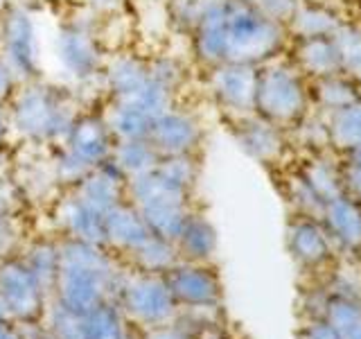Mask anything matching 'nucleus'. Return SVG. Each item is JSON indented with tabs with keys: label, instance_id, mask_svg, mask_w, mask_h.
<instances>
[{
	"label": "nucleus",
	"instance_id": "38",
	"mask_svg": "<svg viewBox=\"0 0 361 339\" xmlns=\"http://www.w3.org/2000/svg\"><path fill=\"white\" fill-rule=\"evenodd\" d=\"M18 237V218H0V260H5L16 251Z\"/></svg>",
	"mask_w": 361,
	"mask_h": 339
},
{
	"label": "nucleus",
	"instance_id": "11",
	"mask_svg": "<svg viewBox=\"0 0 361 339\" xmlns=\"http://www.w3.org/2000/svg\"><path fill=\"white\" fill-rule=\"evenodd\" d=\"M45 297L48 294L41 290L27 265L23 263L20 254H11L0 260V299L11 321L37 323L48 308Z\"/></svg>",
	"mask_w": 361,
	"mask_h": 339
},
{
	"label": "nucleus",
	"instance_id": "8",
	"mask_svg": "<svg viewBox=\"0 0 361 339\" xmlns=\"http://www.w3.org/2000/svg\"><path fill=\"white\" fill-rule=\"evenodd\" d=\"M0 59L16 75L18 82L43 77V43L37 20V5L11 0L0 14Z\"/></svg>",
	"mask_w": 361,
	"mask_h": 339
},
{
	"label": "nucleus",
	"instance_id": "49",
	"mask_svg": "<svg viewBox=\"0 0 361 339\" xmlns=\"http://www.w3.org/2000/svg\"><path fill=\"white\" fill-rule=\"evenodd\" d=\"M32 339H54L48 331H37V333H34V337Z\"/></svg>",
	"mask_w": 361,
	"mask_h": 339
},
{
	"label": "nucleus",
	"instance_id": "2",
	"mask_svg": "<svg viewBox=\"0 0 361 339\" xmlns=\"http://www.w3.org/2000/svg\"><path fill=\"white\" fill-rule=\"evenodd\" d=\"M127 271L122 258L102 244L59 237V276H56V303L75 314L106 301H116Z\"/></svg>",
	"mask_w": 361,
	"mask_h": 339
},
{
	"label": "nucleus",
	"instance_id": "41",
	"mask_svg": "<svg viewBox=\"0 0 361 339\" xmlns=\"http://www.w3.org/2000/svg\"><path fill=\"white\" fill-rule=\"evenodd\" d=\"M18 79L16 75L9 71V66L0 59V105H7L9 97L14 95V90L18 88Z\"/></svg>",
	"mask_w": 361,
	"mask_h": 339
},
{
	"label": "nucleus",
	"instance_id": "18",
	"mask_svg": "<svg viewBox=\"0 0 361 339\" xmlns=\"http://www.w3.org/2000/svg\"><path fill=\"white\" fill-rule=\"evenodd\" d=\"M149 235H152V229L147 226L142 215L129 199H124L120 206H116L111 213L104 215V246L124 260H127Z\"/></svg>",
	"mask_w": 361,
	"mask_h": 339
},
{
	"label": "nucleus",
	"instance_id": "28",
	"mask_svg": "<svg viewBox=\"0 0 361 339\" xmlns=\"http://www.w3.org/2000/svg\"><path fill=\"white\" fill-rule=\"evenodd\" d=\"M127 260L131 263V269L149 271V274H167L178 263V254L172 240L152 233Z\"/></svg>",
	"mask_w": 361,
	"mask_h": 339
},
{
	"label": "nucleus",
	"instance_id": "7",
	"mask_svg": "<svg viewBox=\"0 0 361 339\" xmlns=\"http://www.w3.org/2000/svg\"><path fill=\"white\" fill-rule=\"evenodd\" d=\"M127 199L133 203L142 220L152 229V233L176 240L180 226L185 224L192 208V192L178 188L169 179H165L158 170L131 179L127 186Z\"/></svg>",
	"mask_w": 361,
	"mask_h": 339
},
{
	"label": "nucleus",
	"instance_id": "43",
	"mask_svg": "<svg viewBox=\"0 0 361 339\" xmlns=\"http://www.w3.org/2000/svg\"><path fill=\"white\" fill-rule=\"evenodd\" d=\"M145 339H188L183 337L174 326H165V328H156V331H147Z\"/></svg>",
	"mask_w": 361,
	"mask_h": 339
},
{
	"label": "nucleus",
	"instance_id": "30",
	"mask_svg": "<svg viewBox=\"0 0 361 339\" xmlns=\"http://www.w3.org/2000/svg\"><path fill=\"white\" fill-rule=\"evenodd\" d=\"M305 181L312 186V190L319 195L323 201H330L338 195H343V177L341 170L332 165L327 158H314L310 165L300 172Z\"/></svg>",
	"mask_w": 361,
	"mask_h": 339
},
{
	"label": "nucleus",
	"instance_id": "10",
	"mask_svg": "<svg viewBox=\"0 0 361 339\" xmlns=\"http://www.w3.org/2000/svg\"><path fill=\"white\" fill-rule=\"evenodd\" d=\"M257 68L248 64H217L203 71V88L210 102L226 118H242L255 113Z\"/></svg>",
	"mask_w": 361,
	"mask_h": 339
},
{
	"label": "nucleus",
	"instance_id": "50",
	"mask_svg": "<svg viewBox=\"0 0 361 339\" xmlns=\"http://www.w3.org/2000/svg\"><path fill=\"white\" fill-rule=\"evenodd\" d=\"M9 5H11V0H0V14H3V11H5Z\"/></svg>",
	"mask_w": 361,
	"mask_h": 339
},
{
	"label": "nucleus",
	"instance_id": "16",
	"mask_svg": "<svg viewBox=\"0 0 361 339\" xmlns=\"http://www.w3.org/2000/svg\"><path fill=\"white\" fill-rule=\"evenodd\" d=\"M127 186H129L127 177L116 167V163L106 161L93 167L90 172H86L71 188V192L84 206H88L90 210H95L104 218L106 213H111L127 199Z\"/></svg>",
	"mask_w": 361,
	"mask_h": 339
},
{
	"label": "nucleus",
	"instance_id": "13",
	"mask_svg": "<svg viewBox=\"0 0 361 339\" xmlns=\"http://www.w3.org/2000/svg\"><path fill=\"white\" fill-rule=\"evenodd\" d=\"M165 280L178 308L210 310L219 301V280L201 263L178 260L165 274Z\"/></svg>",
	"mask_w": 361,
	"mask_h": 339
},
{
	"label": "nucleus",
	"instance_id": "22",
	"mask_svg": "<svg viewBox=\"0 0 361 339\" xmlns=\"http://www.w3.org/2000/svg\"><path fill=\"white\" fill-rule=\"evenodd\" d=\"M20 258L32 271V276L37 278L41 290L45 294L54 292L56 276H59V237H37V240L27 242Z\"/></svg>",
	"mask_w": 361,
	"mask_h": 339
},
{
	"label": "nucleus",
	"instance_id": "6",
	"mask_svg": "<svg viewBox=\"0 0 361 339\" xmlns=\"http://www.w3.org/2000/svg\"><path fill=\"white\" fill-rule=\"evenodd\" d=\"M312 93L307 77L296 64L280 61L278 56L257 68L255 88V113L259 118L278 124L293 127L310 113Z\"/></svg>",
	"mask_w": 361,
	"mask_h": 339
},
{
	"label": "nucleus",
	"instance_id": "45",
	"mask_svg": "<svg viewBox=\"0 0 361 339\" xmlns=\"http://www.w3.org/2000/svg\"><path fill=\"white\" fill-rule=\"evenodd\" d=\"M0 143H11L9 120H7V109H5V105H0Z\"/></svg>",
	"mask_w": 361,
	"mask_h": 339
},
{
	"label": "nucleus",
	"instance_id": "23",
	"mask_svg": "<svg viewBox=\"0 0 361 339\" xmlns=\"http://www.w3.org/2000/svg\"><path fill=\"white\" fill-rule=\"evenodd\" d=\"M323 218L338 242H343L345 246L361 244V208L353 197L338 195L325 201Z\"/></svg>",
	"mask_w": 361,
	"mask_h": 339
},
{
	"label": "nucleus",
	"instance_id": "37",
	"mask_svg": "<svg viewBox=\"0 0 361 339\" xmlns=\"http://www.w3.org/2000/svg\"><path fill=\"white\" fill-rule=\"evenodd\" d=\"M259 14H264L267 18L276 20L278 25H285L291 20L293 11L300 7L302 0H248Z\"/></svg>",
	"mask_w": 361,
	"mask_h": 339
},
{
	"label": "nucleus",
	"instance_id": "34",
	"mask_svg": "<svg viewBox=\"0 0 361 339\" xmlns=\"http://www.w3.org/2000/svg\"><path fill=\"white\" fill-rule=\"evenodd\" d=\"M330 323L338 331L341 339H361V308L348 299H336L327 308Z\"/></svg>",
	"mask_w": 361,
	"mask_h": 339
},
{
	"label": "nucleus",
	"instance_id": "12",
	"mask_svg": "<svg viewBox=\"0 0 361 339\" xmlns=\"http://www.w3.org/2000/svg\"><path fill=\"white\" fill-rule=\"evenodd\" d=\"M203 138H206V127L201 118L183 105H174L172 109L163 111L152 122L149 136H147L158 156L199 154Z\"/></svg>",
	"mask_w": 361,
	"mask_h": 339
},
{
	"label": "nucleus",
	"instance_id": "32",
	"mask_svg": "<svg viewBox=\"0 0 361 339\" xmlns=\"http://www.w3.org/2000/svg\"><path fill=\"white\" fill-rule=\"evenodd\" d=\"M332 41L341 61V73L348 77H361V30L341 23L332 34Z\"/></svg>",
	"mask_w": 361,
	"mask_h": 339
},
{
	"label": "nucleus",
	"instance_id": "21",
	"mask_svg": "<svg viewBox=\"0 0 361 339\" xmlns=\"http://www.w3.org/2000/svg\"><path fill=\"white\" fill-rule=\"evenodd\" d=\"M79 331L82 339H129L133 326L124 319L116 301H106L79 314Z\"/></svg>",
	"mask_w": 361,
	"mask_h": 339
},
{
	"label": "nucleus",
	"instance_id": "47",
	"mask_svg": "<svg viewBox=\"0 0 361 339\" xmlns=\"http://www.w3.org/2000/svg\"><path fill=\"white\" fill-rule=\"evenodd\" d=\"M27 3H32V5H48V3H54V5H71V3H75V0H27Z\"/></svg>",
	"mask_w": 361,
	"mask_h": 339
},
{
	"label": "nucleus",
	"instance_id": "29",
	"mask_svg": "<svg viewBox=\"0 0 361 339\" xmlns=\"http://www.w3.org/2000/svg\"><path fill=\"white\" fill-rule=\"evenodd\" d=\"M289 249L305 265H316L327 256L325 231L312 218H302L291 224L289 229Z\"/></svg>",
	"mask_w": 361,
	"mask_h": 339
},
{
	"label": "nucleus",
	"instance_id": "9",
	"mask_svg": "<svg viewBox=\"0 0 361 339\" xmlns=\"http://www.w3.org/2000/svg\"><path fill=\"white\" fill-rule=\"evenodd\" d=\"M116 303L120 305L124 319L140 331L165 328L174 321L178 312L165 274H149L138 269L127 271Z\"/></svg>",
	"mask_w": 361,
	"mask_h": 339
},
{
	"label": "nucleus",
	"instance_id": "17",
	"mask_svg": "<svg viewBox=\"0 0 361 339\" xmlns=\"http://www.w3.org/2000/svg\"><path fill=\"white\" fill-rule=\"evenodd\" d=\"M228 124L233 138L242 147V152L259 163H274L285 152V129L259 118L257 113L233 118L228 120Z\"/></svg>",
	"mask_w": 361,
	"mask_h": 339
},
{
	"label": "nucleus",
	"instance_id": "14",
	"mask_svg": "<svg viewBox=\"0 0 361 339\" xmlns=\"http://www.w3.org/2000/svg\"><path fill=\"white\" fill-rule=\"evenodd\" d=\"M50 218L59 237L104 246V218L84 206L71 190L59 192L50 203Z\"/></svg>",
	"mask_w": 361,
	"mask_h": 339
},
{
	"label": "nucleus",
	"instance_id": "46",
	"mask_svg": "<svg viewBox=\"0 0 361 339\" xmlns=\"http://www.w3.org/2000/svg\"><path fill=\"white\" fill-rule=\"evenodd\" d=\"M9 321H0V339H20L14 331H11V326H7Z\"/></svg>",
	"mask_w": 361,
	"mask_h": 339
},
{
	"label": "nucleus",
	"instance_id": "48",
	"mask_svg": "<svg viewBox=\"0 0 361 339\" xmlns=\"http://www.w3.org/2000/svg\"><path fill=\"white\" fill-rule=\"evenodd\" d=\"M0 321H11V319H9V314H7V310H5L3 299H0Z\"/></svg>",
	"mask_w": 361,
	"mask_h": 339
},
{
	"label": "nucleus",
	"instance_id": "20",
	"mask_svg": "<svg viewBox=\"0 0 361 339\" xmlns=\"http://www.w3.org/2000/svg\"><path fill=\"white\" fill-rule=\"evenodd\" d=\"M178 260H185V263H203L208 260L214 249H217V231L210 224V220L203 218L201 213L192 210L188 215L185 224L180 226V231L174 240Z\"/></svg>",
	"mask_w": 361,
	"mask_h": 339
},
{
	"label": "nucleus",
	"instance_id": "15",
	"mask_svg": "<svg viewBox=\"0 0 361 339\" xmlns=\"http://www.w3.org/2000/svg\"><path fill=\"white\" fill-rule=\"evenodd\" d=\"M99 82L104 100H122L138 93L149 82V54L129 48L109 52Z\"/></svg>",
	"mask_w": 361,
	"mask_h": 339
},
{
	"label": "nucleus",
	"instance_id": "4",
	"mask_svg": "<svg viewBox=\"0 0 361 339\" xmlns=\"http://www.w3.org/2000/svg\"><path fill=\"white\" fill-rule=\"evenodd\" d=\"M287 28L248 3V0H224L221 3V45L224 64L262 66L276 59L285 48Z\"/></svg>",
	"mask_w": 361,
	"mask_h": 339
},
{
	"label": "nucleus",
	"instance_id": "33",
	"mask_svg": "<svg viewBox=\"0 0 361 339\" xmlns=\"http://www.w3.org/2000/svg\"><path fill=\"white\" fill-rule=\"evenodd\" d=\"M156 170L165 179H169L178 188H183L188 192L195 190L199 181V154H180V156H161Z\"/></svg>",
	"mask_w": 361,
	"mask_h": 339
},
{
	"label": "nucleus",
	"instance_id": "1",
	"mask_svg": "<svg viewBox=\"0 0 361 339\" xmlns=\"http://www.w3.org/2000/svg\"><path fill=\"white\" fill-rule=\"evenodd\" d=\"M9 136L16 145H59L77 116L86 109L77 90L54 79L20 82L5 105Z\"/></svg>",
	"mask_w": 361,
	"mask_h": 339
},
{
	"label": "nucleus",
	"instance_id": "19",
	"mask_svg": "<svg viewBox=\"0 0 361 339\" xmlns=\"http://www.w3.org/2000/svg\"><path fill=\"white\" fill-rule=\"evenodd\" d=\"M293 64L305 77L312 79L341 75V61H338L332 37L298 39L296 50H293Z\"/></svg>",
	"mask_w": 361,
	"mask_h": 339
},
{
	"label": "nucleus",
	"instance_id": "35",
	"mask_svg": "<svg viewBox=\"0 0 361 339\" xmlns=\"http://www.w3.org/2000/svg\"><path fill=\"white\" fill-rule=\"evenodd\" d=\"M25 206L27 201L23 197L16 179L11 177L9 170L0 172V218H20Z\"/></svg>",
	"mask_w": 361,
	"mask_h": 339
},
{
	"label": "nucleus",
	"instance_id": "3",
	"mask_svg": "<svg viewBox=\"0 0 361 339\" xmlns=\"http://www.w3.org/2000/svg\"><path fill=\"white\" fill-rule=\"evenodd\" d=\"M71 11L56 25L50 43V54L61 75L59 82L68 84L82 95V90L95 88L102 93V68L109 56V48L99 37L104 18L77 3H71ZM104 95V93H102Z\"/></svg>",
	"mask_w": 361,
	"mask_h": 339
},
{
	"label": "nucleus",
	"instance_id": "27",
	"mask_svg": "<svg viewBox=\"0 0 361 339\" xmlns=\"http://www.w3.org/2000/svg\"><path fill=\"white\" fill-rule=\"evenodd\" d=\"M327 133L330 145L338 147L348 156H361V100L336 113H330Z\"/></svg>",
	"mask_w": 361,
	"mask_h": 339
},
{
	"label": "nucleus",
	"instance_id": "44",
	"mask_svg": "<svg viewBox=\"0 0 361 339\" xmlns=\"http://www.w3.org/2000/svg\"><path fill=\"white\" fill-rule=\"evenodd\" d=\"M11 158H14V147L11 143H0V172L11 167Z\"/></svg>",
	"mask_w": 361,
	"mask_h": 339
},
{
	"label": "nucleus",
	"instance_id": "24",
	"mask_svg": "<svg viewBox=\"0 0 361 339\" xmlns=\"http://www.w3.org/2000/svg\"><path fill=\"white\" fill-rule=\"evenodd\" d=\"M111 161L116 163V167L127 177V181L145 177L156 170L161 156L154 150V145L140 138V141H118L113 147V156Z\"/></svg>",
	"mask_w": 361,
	"mask_h": 339
},
{
	"label": "nucleus",
	"instance_id": "5",
	"mask_svg": "<svg viewBox=\"0 0 361 339\" xmlns=\"http://www.w3.org/2000/svg\"><path fill=\"white\" fill-rule=\"evenodd\" d=\"M116 136L102 116L99 107H86L68 129L66 138L50 147L54 179L61 190H71L93 167L111 161Z\"/></svg>",
	"mask_w": 361,
	"mask_h": 339
},
{
	"label": "nucleus",
	"instance_id": "36",
	"mask_svg": "<svg viewBox=\"0 0 361 339\" xmlns=\"http://www.w3.org/2000/svg\"><path fill=\"white\" fill-rule=\"evenodd\" d=\"M289 195H291V199L296 201L305 213H307V218H312V215H316V213H323L325 201L312 190V186L307 184V181H305L302 174H298V177H293V179H291Z\"/></svg>",
	"mask_w": 361,
	"mask_h": 339
},
{
	"label": "nucleus",
	"instance_id": "26",
	"mask_svg": "<svg viewBox=\"0 0 361 339\" xmlns=\"http://www.w3.org/2000/svg\"><path fill=\"white\" fill-rule=\"evenodd\" d=\"M341 20L332 9L323 5L300 3V7L293 11L291 20L287 23V32L296 39H314V37H332L338 30Z\"/></svg>",
	"mask_w": 361,
	"mask_h": 339
},
{
	"label": "nucleus",
	"instance_id": "40",
	"mask_svg": "<svg viewBox=\"0 0 361 339\" xmlns=\"http://www.w3.org/2000/svg\"><path fill=\"white\" fill-rule=\"evenodd\" d=\"M343 188H348L357 199H361V156H348V163L341 170Z\"/></svg>",
	"mask_w": 361,
	"mask_h": 339
},
{
	"label": "nucleus",
	"instance_id": "42",
	"mask_svg": "<svg viewBox=\"0 0 361 339\" xmlns=\"http://www.w3.org/2000/svg\"><path fill=\"white\" fill-rule=\"evenodd\" d=\"M307 339H341V335L332 323H316L310 328Z\"/></svg>",
	"mask_w": 361,
	"mask_h": 339
},
{
	"label": "nucleus",
	"instance_id": "25",
	"mask_svg": "<svg viewBox=\"0 0 361 339\" xmlns=\"http://www.w3.org/2000/svg\"><path fill=\"white\" fill-rule=\"evenodd\" d=\"M310 93H312L314 105L321 111H325L327 116L361 100L359 86L355 84V79L343 73L325 77V79H316V84L310 86Z\"/></svg>",
	"mask_w": 361,
	"mask_h": 339
},
{
	"label": "nucleus",
	"instance_id": "31",
	"mask_svg": "<svg viewBox=\"0 0 361 339\" xmlns=\"http://www.w3.org/2000/svg\"><path fill=\"white\" fill-rule=\"evenodd\" d=\"M214 3L217 0H167L165 3L167 20L172 23V28L178 34L190 37Z\"/></svg>",
	"mask_w": 361,
	"mask_h": 339
},
{
	"label": "nucleus",
	"instance_id": "51",
	"mask_svg": "<svg viewBox=\"0 0 361 339\" xmlns=\"http://www.w3.org/2000/svg\"><path fill=\"white\" fill-rule=\"evenodd\" d=\"M199 339H219V337H214V335H210V333H206V335H201Z\"/></svg>",
	"mask_w": 361,
	"mask_h": 339
},
{
	"label": "nucleus",
	"instance_id": "39",
	"mask_svg": "<svg viewBox=\"0 0 361 339\" xmlns=\"http://www.w3.org/2000/svg\"><path fill=\"white\" fill-rule=\"evenodd\" d=\"M77 5H82L90 11H95L102 18L120 16L127 9V0H75Z\"/></svg>",
	"mask_w": 361,
	"mask_h": 339
}]
</instances>
